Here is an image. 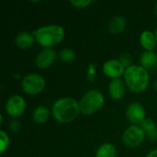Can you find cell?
<instances>
[{
	"label": "cell",
	"instance_id": "obj_13",
	"mask_svg": "<svg viewBox=\"0 0 157 157\" xmlns=\"http://www.w3.org/2000/svg\"><path fill=\"white\" fill-rule=\"evenodd\" d=\"M140 63L148 72L157 70V53L155 51H144L140 56Z\"/></svg>",
	"mask_w": 157,
	"mask_h": 157
},
{
	"label": "cell",
	"instance_id": "obj_1",
	"mask_svg": "<svg viewBox=\"0 0 157 157\" xmlns=\"http://www.w3.org/2000/svg\"><path fill=\"white\" fill-rule=\"evenodd\" d=\"M79 113V102L73 98H59L52 107V118L60 123H70L74 121Z\"/></svg>",
	"mask_w": 157,
	"mask_h": 157
},
{
	"label": "cell",
	"instance_id": "obj_16",
	"mask_svg": "<svg viewBox=\"0 0 157 157\" xmlns=\"http://www.w3.org/2000/svg\"><path fill=\"white\" fill-rule=\"evenodd\" d=\"M126 28V19L122 16L113 17L109 23V30L112 34H120L124 31Z\"/></svg>",
	"mask_w": 157,
	"mask_h": 157
},
{
	"label": "cell",
	"instance_id": "obj_24",
	"mask_svg": "<svg viewBox=\"0 0 157 157\" xmlns=\"http://www.w3.org/2000/svg\"><path fill=\"white\" fill-rule=\"evenodd\" d=\"M9 129L12 132H18L21 130V122L17 119H12L9 122Z\"/></svg>",
	"mask_w": 157,
	"mask_h": 157
},
{
	"label": "cell",
	"instance_id": "obj_7",
	"mask_svg": "<svg viewBox=\"0 0 157 157\" xmlns=\"http://www.w3.org/2000/svg\"><path fill=\"white\" fill-rule=\"evenodd\" d=\"M26 107V101L23 97L19 95H13L6 101L5 111L8 116L13 119H17L24 114Z\"/></svg>",
	"mask_w": 157,
	"mask_h": 157
},
{
	"label": "cell",
	"instance_id": "obj_27",
	"mask_svg": "<svg viewBox=\"0 0 157 157\" xmlns=\"http://www.w3.org/2000/svg\"><path fill=\"white\" fill-rule=\"evenodd\" d=\"M153 88L157 92V79L154 82V84H153Z\"/></svg>",
	"mask_w": 157,
	"mask_h": 157
},
{
	"label": "cell",
	"instance_id": "obj_2",
	"mask_svg": "<svg viewBox=\"0 0 157 157\" xmlns=\"http://www.w3.org/2000/svg\"><path fill=\"white\" fill-rule=\"evenodd\" d=\"M124 82L127 88L135 94L144 92L150 83V75L146 69L141 65H135L127 68L124 73Z\"/></svg>",
	"mask_w": 157,
	"mask_h": 157
},
{
	"label": "cell",
	"instance_id": "obj_22",
	"mask_svg": "<svg viewBox=\"0 0 157 157\" xmlns=\"http://www.w3.org/2000/svg\"><path fill=\"white\" fill-rule=\"evenodd\" d=\"M97 76V67L96 64L91 63L88 64L87 69H86V80L88 82H94Z\"/></svg>",
	"mask_w": 157,
	"mask_h": 157
},
{
	"label": "cell",
	"instance_id": "obj_14",
	"mask_svg": "<svg viewBox=\"0 0 157 157\" xmlns=\"http://www.w3.org/2000/svg\"><path fill=\"white\" fill-rule=\"evenodd\" d=\"M140 44L145 51H155L157 46V40L155 32L144 30L140 35Z\"/></svg>",
	"mask_w": 157,
	"mask_h": 157
},
{
	"label": "cell",
	"instance_id": "obj_28",
	"mask_svg": "<svg viewBox=\"0 0 157 157\" xmlns=\"http://www.w3.org/2000/svg\"><path fill=\"white\" fill-rule=\"evenodd\" d=\"M154 11H155V14L157 16V2L155 3V6H154Z\"/></svg>",
	"mask_w": 157,
	"mask_h": 157
},
{
	"label": "cell",
	"instance_id": "obj_21",
	"mask_svg": "<svg viewBox=\"0 0 157 157\" xmlns=\"http://www.w3.org/2000/svg\"><path fill=\"white\" fill-rule=\"evenodd\" d=\"M141 127L144 129V131L146 132V134L149 133V132H153V131H155V129H157L155 122L152 119H149V118H146L142 122Z\"/></svg>",
	"mask_w": 157,
	"mask_h": 157
},
{
	"label": "cell",
	"instance_id": "obj_20",
	"mask_svg": "<svg viewBox=\"0 0 157 157\" xmlns=\"http://www.w3.org/2000/svg\"><path fill=\"white\" fill-rule=\"evenodd\" d=\"M9 136L8 134L1 130L0 131V154H4L9 146Z\"/></svg>",
	"mask_w": 157,
	"mask_h": 157
},
{
	"label": "cell",
	"instance_id": "obj_6",
	"mask_svg": "<svg viewBox=\"0 0 157 157\" xmlns=\"http://www.w3.org/2000/svg\"><path fill=\"white\" fill-rule=\"evenodd\" d=\"M146 138V132L141 125L129 126L122 134V142L129 148H136L140 146Z\"/></svg>",
	"mask_w": 157,
	"mask_h": 157
},
{
	"label": "cell",
	"instance_id": "obj_17",
	"mask_svg": "<svg viewBox=\"0 0 157 157\" xmlns=\"http://www.w3.org/2000/svg\"><path fill=\"white\" fill-rule=\"evenodd\" d=\"M96 157H117L116 146L110 143L102 144L96 151Z\"/></svg>",
	"mask_w": 157,
	"mask_h": 157
},
{
	"label": "cell",
	"instance_id": "obj_29",
	"mask_svg": "<svg viewBox=\"0 0 157 157\" xmlns=\"http://www.w3.org/2000/svg\"><path fill=\"white\" fill-rule=\"evenodd\" d=\"M155 37H156V40H157V27H156V29H155Z\"/></svg>",
	"mask_w": 157,
	"mask_h": 157
},
{
	"label": "cell",
	"instance_id": "obj_11",
	"mask_svg": "<svg viewBox=\"0 0 157 157\" xmlns=\"http://www.w3.org/2000/svg\"><path fill=\"white\" fill-rule=\"evenodd\" d=\"M109 94L114 100H121L126 93V84L121 78L112 79L109 83Z\"/></svg>",
	"mask_w": 157,
	"mask_h": 157
},
{
	"label": "cell",
	"instance_id": "obj_5",
	"mask_svg": "<svg viewBox=\"0 0 157 157\" xmlns=\"http://www.w3.org/2000/svg\"><path fill=\"white\" fill-rule=\"evenodd\" d=\"M46 86L45 78L36 73H30L25 75L21 80V88L23 92L29 96L40 94Z\"/></svg>",
	"mask_w": 157,
	"mask_h": 157
},
{
	"label": "cell",
	"instance_id": "obj_9",
	"mask_svg": "<svg viewBox=\"0 0 157 157\" xmlns=\"http://www.w3.org/2000/svg\"><path fill=\"white\" fill-rule=\"evenodd\" d=\"M58 55L59 54L53 48H44L35 57L34 63L39 69H47L52 65V63L56 61Z\"/></svg>",
	"mask_w": 157,
	"mask_h": 157
},
{
	"label": "cell",
	"instance_id": "obj_15",
	"mask_svg": "<svg viewBox=\"0 0 157 157\" xmlns=\"http://www.w3.org/2000/svg\"><path fill=\"white\" fill-rule=\"evenodd\" d=\"M51 116V110L45 106H39L32 112V120L36 124L45 123Z\"/></svg>",
	"mask_w": 157,
	"mask_h": 157
},
{
	"label": "cell",
	"instance_id": "obj_18",
	"mask_svg": "<svg viewBox=\"0 0 157 157\" xmlns=\"http://www.w3.org/2000/svg\"><path fill=\"white\" fill-rule=\"evenodd\" d=\"M59 59L63 63H71L75 59V52L70 48H64L59 52Z\"/></svg>",
	"mask_w": 157,
	"mask_h": 157
},
{
	"label": "cell",
	"instance_id": "obj_8",
	"mask_svg": "<svg viewBox=\"0 0 157 157\" xmlns=\"http://www.w3.org/2000/svg\"><path fill=\"white\" fill-rule=\"evenodd\" d=\"M126 118L132 125H141L146 119V111L140 102H132L126 109Z\"/></svg>",
	"mask_w": 157,
	"mask_h": 157
},
{
	"label": "cell",
	"instance_id": "obj_10",
	"mask_svg": "<svg viewBox=\"0 0 157 157\" xmlns=\"http://www.w3.org/2000/svg\"><path fill=\"white\" fill-rule=\"evenodd\" d=\"M102 70L104 75L112 80V79L121 78V75H124L126 69L123 67V65L120 63L119 60L110 59L103 63Z\"/></svg>",
	"mask_w": 157,
	"mask_h": 157
},
{
	"label": "cell",
	"instance_id": "obj_25",
	"mask_svg": "<svg viewBox=\"0 0 157 157\" xmlns=\"http://www.w3.org/2000/svg\"><path fill=\"white\" fill-rule=\"evenodd\" d=\"M146 137L151 142H157V129L146 134Z\"/></svg>",
	"mask_w": 157,
	"mask_h": 157
},
{
	"label": "cell",
	"instance_id": "obj_19",
	"mask_svg": "<svg viewBox=\"0 0 157 157\" xmlns=\"http://www.w3.org/2000/svg\"><path fill=\"white\" fill-rule=\"evenodd\" d=\"M120 61V63L123 65V67L125 69L132 66L133 64V57L131 53L127 52H122L121 55H120V58L118 59Z\"/></svg>",
	"mask_w": 157,
	"mask_h": 157
},
{
	"label": "cell",
	"instance_id": "obj_3",
	"mask_svg": "<svg viewBox=\"0 0 157 157\" xmlns=\"http://www.w3.org/2000/svg\"><path fill=\"white\" fill-rule=\"evenodd\" d=\"M38 44L44 48H53L61 43L65 36L64 29L57 24L42 26L32 32Z\"/></svg>",
	"mask_w": 157,
	"mask_h": 157
},
{
	"label": "cell",
	"instance_id": "obj_4",
	"mask_svg": "<svg viewBox=\"0 0 157 157\" xmlns=\"http://www.w3.org/2000/svg\"><path fill=\"white\" fill-rule=\"evenodd\" d=\"M78 102L80 113L88 116L101 109L105 102V98L99 90L91 89L86 92Z\"/></svg>",
	"mask_w": 157,
	"mask_h": 157
},
{
	"label": "cell",
	"instance_id": "obj_23",
	"mask_svg": "<svg viewBox=\"0 0 157 157\" xmlns=\"http://www.w3.org/2000/svg\"><path fill=\"white\" fill-rule=\"evenodd\" d=\"M93 3L92 0H71L70 4L78 9H84L88 7Z\"/></svg>",
	"mask_w": 157,
	"mask_h": 157
},
{
	"label": "cell",
	"instance_id": "obj_26",
	"mask_svg": "<svg viewBox=\"0 0 157 157\" xmlns=\"http://www.w3.org/2000/svg\"><path fill=\"white\" fill-rule=\"evenodd\" d=\"M146 157H157V149L152 150L151 152H149Z\"/></svg>",
	"mask_w": 157,
	"mask_h": 157
},
{
	"label": "cell",
	"instance_id": "obj_12",
	"mask_svg": "<svg viewBox=\"0 0 157 157\" xmlns=\"http://www.w3.org/2000/svg\"><path fill=\"white\" fill-rule=\"evenodd\" d=\"M36 41L34 34L29 33L28 31H21L19 32L14 40L15 45L21 49V50H28L31 48L34 45V42Z\"/></svg>",
	"mask_w": 157,
	"mask_h": 157
}]
</instances>
